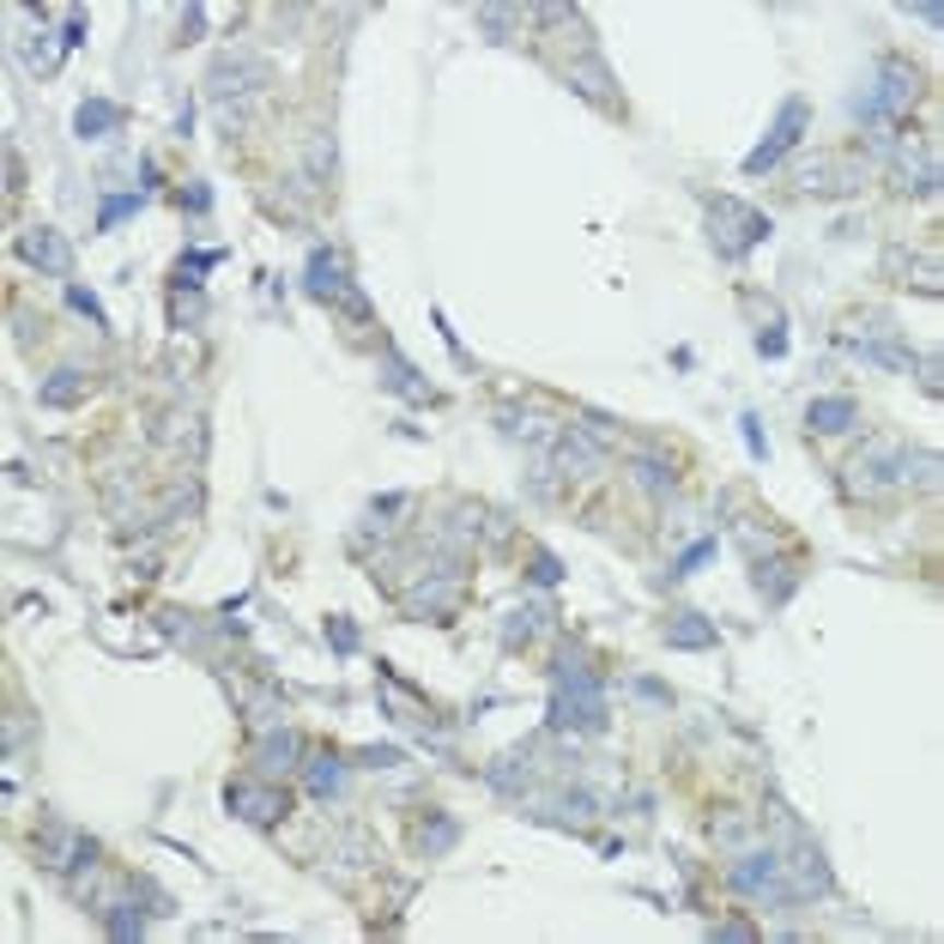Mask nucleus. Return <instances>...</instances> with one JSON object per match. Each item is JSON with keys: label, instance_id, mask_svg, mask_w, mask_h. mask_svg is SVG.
<instances>
[{"label": "nucleus", "instance_id": "nucleus-23", "mask_svg": "<svg viewBox=\"0 0 944 944\" xmlns=\"http://www.w3.org/2000/svg\"><path fill=\"white\" fill-rule=\"evenodd\" d=\"M116 128H121V104H109V97H85V104L73 109V133H79V140H109Z\"/></svg>", "mask_w": 944, "mask_h": 944}, {"label": "nucleus", "instance_id": "nucleus-2", "mask_svg": "<svg viewBox=\"0 0 944 944\" xmlns=\"http://www.w3.org/2000/svg\"><path fill=\"white\" fill-rule=\"evenodd\" d=\"M775 236V219L763 206H745V200L733 194H715L708 200V243H715V255L721 261H745L757 243H769Z\"/></svg>", "mask_w": 944, "mask_h": 944}, {"label": "nucleus", "instance_id": "nucleus-46", "mask_svg": "<svg viewBox=\"0 0 944 944\" xmlns=\"http://www.w3.org/2000/svg\"><path fill=\"white\" fill-rule=\"evenodd\" d=\"M479 19H485V31H491V37H509V25H515V13H503V7H485V13H479Z\"/></svg>", "mask_w": 944, "mask_h": 944}, {"label": "nucleus", "instance_id": "nucleus-37", "mask_svg": "<svg viewBox=\"0 0 944 944\" xmlns=\"http://www.w3.org/2000/svg\"><path fill=\"white\" fill-rule=\"evenodd\" d=\"M328 642L333 654H357V624L352 617H328Z\"/></svg>", "mask_w": 944, "mask_h": 944}, {"label": "nucleus", "instance_id": "nucleus-45", "mask_svg": "<svg viewBox=\"0 0 944 944\" xmlns=\"http://www.w3.org/2000/svg\"><path fill=\"white\" fill-rule=\"evenodd\" d=\"M914 369H920V388L939 393V352H920V357H914Z\"/></svg>", "mask_w": 944, "mask_h": 944}, {"label": "nucleus", "instance_id": "nucleus-47", "mask_svg": "<svg viewBox=\"0 0 944 944\" xmlns=\"http://www.w3.org/2000/svg\"><path fill=\"white\" fill-rule=\"evenodd\" d=\"M364 763H369V769H400V763H406V757H400V751H393V745H381V751L369 745V751H364Z\"/></svg>", "mask_w": 944, "mask_h": 944}, {"label": "nucleus", "instance_id": "nucleus-25", "mask_svg": "<svg viewBox=\"0 0 944 944\" xmlns=\"http://www.w3.org/2000/svg\"><path fill=\"white\" fill-rule=\"evenodd\" d=\"M381 364H388V388H393V393H406V400H436V388H430V381H418V369H412L406 357L393 352V345L381 352Z\"/></svg>", "mask_w": 944, "mask_h": 944}, {"label": "nucleus", "instance_id": "nucleus-31", "mask_svg": "<svg viewBox=\"0 0 944 944\" xmlns=\"http://www.w3.org/2000/svg\"><path fill=\"white\" fill-rule=\"evenodd\" d=\"M485 781L497 787V793H515V787H527V757H497L485 769Z\"/></svg>", "mask_w": 944, "mask_h": 944}, {"label": "nucleus", "instance_id": "nucleus-8", "mask_svg": "<svg viewBox=\"0 0 944 944\" xmlns=\"http://www.w3.org/2000/svg\"><path fill=\"white\" fill-rule=\"evenodd\" d=\"M781 878H787V896L793 902H805V896H829L836 890V872H829L824 848L817 841H787V860H781Z\"/></svg>", "mask_w": 944, "mask_h": 944}, {"label": "nucleus", "instance_id": "nucleus-14", "mask_svg": "<svg viewBox=\"0 0 944 944\" xmlns=\"http://www.w3.org/2000/svg\"><path fill=\"white\" fill-rule=\"evenodd\" d=\"M460 588H467V576H460L455 564L436 569V581H418V588L406 593V617H442V612H455Z\"/></svg>", "mask_w": 944, "mask_h": 944}, {"label": "nucleus", "instance_id": "nucleus-34", "mask_svg": "<svg viewBox=\"0 0 944 944\" xmlns=\"http://www.w3.org/2000/svg\"><path fill=\"white\" fill-rule=\"evenodd\" d=\"M309 176H315V188L333 176V133H315L309 140Z\"/></svg>", "mask_w": 944, "mask_h": 944}, {"label": "nucleus", "instance_id": "nucleus-42", "mask_svg": "<svg viewBox=\"0 0 944 944\" xmlns=\"http://www.w3.org/2000/svg\"><path fill=\"white\" fill-rule=\"evenodd\" d=\"M455 836H460V829L448 824V817H436L430 836H418V841H424V853H442V848H455Z\"/></svg>", "mask_w": 944, "mask_h": 944}, {"label": "nucleus", "instance_id": "nucleus-41", "mask_svg": "<svg viewBox=\"0 0 944 944\" xmlns=\"http://www.w3.org/2000/svg\"><path fill=\"white\" fill-rule=\"evenodd\" d=\"M708 557H715V539H696V545L678 557V569H672V576H696V569H703Z\"/></svg>", "mask_w": 944, "mask_h": 944}, {"label": "nucleus", "instance_id": "nucleus-28", "mask_svg": "<svg viewBox=\"0 0 944 944\" xmlns=\"http://www.w3.org/2000/svg\"><path fill=\"white\" fill-rule=\"evenodd\" d=\"M545 605H515L509 617H503V648H527L539 636V624H545Z\"/></svg>", "mask_w": 944, "mask_h": 944}, {"label": "nucleus", "instance_id": "nucleus-3", "mask_svg": "<svg viewBox=\"0 0 944 944\" xmlns=\"http://www.w3.org/2000/svg\"><path fill=\"white\" fill-rule=\"evenodd\" d=\"M261 85H273V61L255 55V49H231V55H219V61L206 67V104H219L224 116H231V104L255 97Z\"/></svg>", "mask_w": 944, "mask_h": 944}, {"label": "nucleus", "instance_id": "nucleus-17", "mask_svg": "<svg viewBox=\"0 0 944 944\" xmlns=\"http://www.w3.org/2000/svg\"><path fill=\"white\" fill-rule=\"evenodd\" d=\"M564 79H569V85H576L581 97H593V104H600V109H617V92H612V67H605L600 55H593V43H588V49H581V55H576V61H569V67H564Z\"/></svg>", "mask_w": 944, "mask_h": 944}, {"label": "nucleus", "instance_id": "nucleus-22", "mask_svg": "<svg viewBox=\"0 0 944 944\" xmlns=\"http://www.w3.org/2000/svg\"><path fill=\"white\" fill-rule=\"evenodd\" d=\"M85 388H92V376H85V369H55V376L37 381V406H49V412L79 406V400H85Z\"/></svg>", "mask_w": 944, "mask_h": 944}, {"label": "nucleus", "instance_id": "nucleus-16", "mask_svg": "<svg viewBox=\"0 0 944 944\" xmlns=\"http://www.w3.org/2000/svg\"><path fill=\"white\" fill-rule=\"evenodd\" d=\"M660 642L678 648V654H703V648L721 642V629H715V617H703V612H672L666 624H660Z\"/></svg>", "mask_w": 944, "mask_h": 944}, {"label": "nucleus", "instance_id": "nucleus-30", "mask_svg": "<svg viewBox=\"0 0 944 944\" xmlns=\"http://www.w3.org/2000/svg\"><path fill=\"white\" fill-rule=\"evenodd\" d=\"M249 721H255V733H267V727H285V703H279L273 691H255V696H249Z\"/></svg>", "mask_w": 944, "mask_h": 944}, {"label": "nucleus", "instance_id": "nucleus-6", "mask_svg": "<svg viewBox=\"0 0 944 944\" xmlns=\"http://www.w3.org/2000/svg\"><path fill=\"white\" fill-rule=\"evenodd\" d=\"M303 291H309L315 303H340L345 315H357V321H376V309H369V297L345 279V267H340V255L333 249H315L309 255V267H303Z\"/></svg>", "mask_w": 944, "mask_h": 944}, {"label": "nucleus", "instance_id": "nucleus-11", "mask_svg": "<svg viewBox=\"0 0 944 944\" xmlns=\"http://www.w3.org/2000/svg\"><path fill=\"white\" fill-rule=\"evenodd\" d=\"M865 97H872L878 121H884V116H902V109H914V97H920V67H914V61H902V55H884V67H878V92H865Z\"/></svg>", "mask_w": 944, "mask_h": 944}, {"label": "nucleus", "instance_id": "nucleus-1", "mask_svg": "<svg viewBox=\"0 0 944 944\" xmlns=\"http://www.w3.org/2000/svg\"><path fill=\"white\" fill-rule=\"evenodd\" d=\"M605 678L588 666V648L569 642L551 666V727L557 733H605Z\"/></svg>", "mask_w": 944, "mask_h": 944}, {"label": "nucleus", "instance_id": "nucleus-26", "mask_svg": "<svg viewBox=\"0 0 944 944\" xmlns=\"http://www.w3.org/2000/svg\"><path fill=\"white\" fill-rule=\"evenodd\" d=\"M890 273H914V285L927 291V297H939V279H944V273H939V255H932V249H927V255L890 249Z\"/></svg>", "mask_w": 944, "mask_h": 944}, {"label": "nucleus", "instance_id": "nucleus-20", "mask_svg": "<svg viewBox=\"0 0 944 944\" xmlns=\"http://www.w3.org/2000/svg\"><path fill=\"white\" fill-rule=\"evenodd\" d=\"M92 841H85V836H79V829H49V836H43V865H49V872H73V865H92Z\"/></svg>", "mask_w": 944, "mask_h": 944}, {"label": "nucleus", "instance_id": "nucleus-7", "mask_svg": "<svg viewBox=\"0 0 944 944\" xmlns=\"http://www.w3.org/2000/svg\"><path fill=\"white\" fill-rule=\"evenodd\" d=\"M860 176H865V164H853V157H841V152H812L793 164V188H800V194H853Z\"/></svg>", "mask_w": 944, "mask_h": 944}, {"label": "nucleus", "instance_id": "nucleus-10", "mask_svg": "<svg viewBox=\"0 0 944 944\" xmlns=\"http://www.w3.org/2000/svg\"><path fill=\"white\" fill-rule=\"evenodd\" d=\"M848 485L860 491V497H872V491H890V485H908V448L902 442H872L860 460L848 467Z\"/></svg>", "mask_w": 944, "mask_h": 944}, {"label": "nucleus", "instance_id": "nucleus-39", "mask_svg": "<svg viewBox=\"0 0 944 944\" xmlns=\"http://www.w3.org/2000/svg\"><path fill=\"white\" fill-rule=\"evenodd\" d=\"M67 303H73L79 315H92L97 328H109V315H104V303H97V297H92V291H85V285H67Z\"/></svg>", "mask_w": 944, "mask_h": 944}, {"label": "nucleus", "instance_id": "nucleus-40", "mask_svg": "<svg viewBox=\"0 0 944 944\" xmlns=\"http://www.w3.org/2000/svg\"><path fill=\"white\" fill-rule=\"evenodd\" d=\"M708 939H727V944H757V927H745V920H715V927H708Z\"/></svg>", "mask_w": 944, "mask_h": 944}, {"label": "nucleus", "instance_id": "nucleus-5", "mask_svg": "<svg viewBox=\"0 0 944 944\" xmlns=\"http://www.w3.org/2000/svg\"><path fill=\"white\" fill-rule=\"evenodd\" d=\"M805 133H812V97H781L769 140H763L757 152H745V176H769L775 164H781V157L805 140Z\"/></svg>", "mask_w": 944, "mask_h": 944}, {"label": "nucleus", "instance_id": "nucleus-32", "mask_svg": "<svg viewBox=\"0 0 944 944\" xmlns=\"http://www.w3.org/2000/svg\"><path fill=\"white\" fill-rule=\"evenodd\" d=\"M140 206H145V194H109L104 206H97V231H116V224L133 219Z\"/></svg>", "mask_w": 944, "mask_h": 944}, {"label": "nucleus", "instance_id": "nucleus-4", "mask_svg": "<svg viewBox=\"0 0 944 944\" xmlns=\"http://www.w3.org/2000/svg\"><path fill=\"white\" fill-rule=\"evenodd\" d=\"M727 884H733L739 896H757V902H769V908H787L793 896H787V878H781V853L775 848H745V853H733V865H727Z\"/></svg>", "mask_w": 944, "mask_h": 944}, {"label": "nucleus", "instance_id": "nucleus-48", "mask_svg": "<svg viewBox=\"0 0 944 944\" xmlns=\"http://www.w3.org/2000/svg\"><path fill=\"white\" fill-rule=\"evenodd\" d=\"M757 352H763V357H787V333H781V328L757 333Z\"/></svg>", "mask_w": 944, "mask_h": 944}, {"label": "nucleus", "instance_id": "nucleus-43", "mask_svg": "<svg viewBox=\"0 0 944 944\" xmlns=\"http://www.w3.org/2000/svg\"><path fill=\"white\" fill-rule=\"evenodd\" d=\"M629 691L642 696V703H654V708H672V691L660 678H629Z\"/></svg>", "mask_w": 944, "mask_h": 944}, {"label": "nucleus", "instance_id": "nucleus-15", "mask_svg": "<svg viewBox=\"0 0 944 944\" xmlns=\"http://www.w3.org/2000/svg\"><path fill=\"white\" fill-rule=\"evenodd\" d=\"M551 467L564 472V479H593V472L605 467V448L593 442V436H581V430H564L557 442H551Z\"/></svg>", "mask_w": 944, "mask_h": 944}, {"label": "nucleus", "instance_id": "nucleus-29", "mask_svg": "<svg viewBox=\"0 0 944 944\" xmlns=\"http://www.w3.org/2000/svg\"><path fill=\"white\" fill-rule=\"evenodd\" d=\"M97 914H104L109 939H145V914L133 902H109V908H97Z\"/></svg>", "mask_w": 944, "mask_h": 944}, {"label": "nucleus", "instance_id": "nucleus-13", "mask_svg": "<svg viewBox=\"0 0 944 944\" xmlns=\"http://www.w3.org/2000/svg\"><path fill=\"white\" fill-rule=\"evenodd\" d=\"M890 157H896V176H902V188H914L920 200L939 194V157H932V145H920L914 133H908V140L890 145Z\"/></svg>", "mask_w": 944, "mask_h": 944}, {"label": "nucleus", "instance_id": "nucleus-24", "mask_svg": "<svg viewBox=\"0 0 944 944\" xmlns=\"http://www.w3.org/2000/svg\"><path fill=\"white\" fill-rule=\"evenodd\" d=\"M303 781H309L315 800H333L345 787V763L333 757V751H309V757H303Z\"/></svg>", "mask_w": 944, "mask_h": 944}, {"label": "nucleus", "instance_id": "nucleus-38", "mask_svg": "<svg viewBox=\"0 0 944 944\" xmlns=\"http://www.w3.org/2000/svg\"><path fill=\"white\" fill-rule=\"evenodd\" d=\"M739 436H745V448H751V460H769V436H763V424H757V412H745V418H739Z\"/></svg>", "mask_w": 944, "mask_h": 944}, {"label": "nucleus", "instance_id": "nucleus-35", "mask_svg": "<svg viewBox=\"0 0 944 944\" xmlns=\"http://www.w3.org/2000/svg\"><path fill=\"white\" fill-rule=\"evenodd\" d=\"M636 479H642V491H672V472H666V460H654V455H636Z\"/></svg>", "mask_w": 944, "mask_h": 944}, {"label": "nucleus", "instance_id": "nucleus-49", "mask_svg": "<svg viewBox=\"0 0 944 944\" xmlns=\"http://www.w3.org/2000/svg\"><path fill=\"white\" fill-rule=\"evenodd\" d=\"M182 200H188V212H206V206H212V188H200V182H194Z\"/></svg>", "mask_w": 944, "mask_h": 944}, {"label": "nucleus", "instance_id": "nucleus-27", "mask_svg": "<svg viewBox=\"0 0 944 944\" xmlns=\"http://www.w3.org/2000/svg\"><path fill=\"white\" fill-rule=\"evenodd\" d=\"M751 581H757V593L769 605H781L787 593L800 588V564H757V576H751Z\"/></svg>", "mask_w": 944, "mask_h": 944}, {"label": "nucleus", "instance_id": "nucleus-19", "mask_svg": "<svg viewBox=\"0 0 944 944\" xmlns=\"http://www.w3.org/2000/svg\"><path fill=\"white\" fill-rule=\"evenodd\" d=\"M805 424H812L817 436H841V430L860 424V400H848V393H824V400L805 406Z\"/></svg>", "mask_w": 944, "mask_h": 944}, {"label": "nucleus", "instance_id": "nucleus-9", "mask_svg": "<svg viewBox=\"0 0 944 944\" xmlns=\"http://www.w3.org/2000/svg\"><path fill=\"white\" fill-rule=\"evenodd\" d=\"M224 805H231V812L243 817V824L273 829L279 817L291 812V793H285L279 781H267V775H261V781H231V787H224Z\"/></svg>", "mask_w": 944, "mask_h": 944}, {"label": "nucleus", "instance_id": "nucleus-33", "mask_svg": "<svg viewBox=\"0 0 944 944\" xmlns=\"http://www.w3.org/2000/svg\"><path fill=\"white\" fill-rule=\"evenodd\" d=\"M551 812H557V824H588V817H600V800L593 793H564Z\"/></svg>", "mask_w": 944, "mask_h": 944}, {"label": "nucleus", "instance_id": "nucleus-18", "mask_svg": "<svg viewBox=\"0 0 944 944\" xmlns=\"http://www.w3.org/2000/svg\"><path fill=\"white\" fill-rule=\"evenodd\" d=\"M297 757H303V745H297V733H291V727H267V733L255 739V769H261L267 781L291 775V769H297Z\"/></svg>", "mask_w": 944, "mask_h": 944}, {"label": "nucleus", "instance_id": "nucleus-44", "mask_svg": "<svg viewBox=\"0 0 944 944\" xmlns=\"http://www.w3.org/2000/svg\"><path fill=\"white\" fill-rule=\"evenodd\" d=\"M85 31H92V25H85V13H73V19H67V25H61V31H55V37H61V49H67V55H73V49H79V43H85Z\"/></svg>", "mask_w": 944, "mask_h": 944}, {"label": "nucleus", "instance_id": "nucleus-21", "mask_svg": "<svg viewBox=\"0 0 944 944\" xmlns=\"http://www.w3.org/2000/svg\"><path fill=\"white\" fill-rule=\"evenodd\" d=\"M708 841L721 853H745V848H757V812H721L715 824H708Z\"/></svg>", "mask_w": 944, "mask_h": 944}, {"label": "nucleus", "instance_id": "nucleus-36", "mask_svg": "<svg viewBox=\"0 0 944 944\" xmlns=\"http://www.w3.org/2000/svg\"><path fill=\"white\" fill-rule=\"evenodd\" d=\"M527 581H533V588H557V581H564V564H557L551 551H533V569H527Z\"/></svg>", "mask_w": 944, "mask_h": 944}, {"label": "nucleus", "instance_id": "nucleus-12", "mask_svg": "<svg viewBox=\"0 0 944 944\" xmlns=\"http://www.w3.org/2000/svg\"><path fill=\"white\" fill-rule=\"evenodd\" d=\"M19 261H31L37 273L49 279H73V249H67V236L49 231V224H31V231H19Z\"/></svg>", "mask_w": 944, "mask_h": 944}]
</instances>
